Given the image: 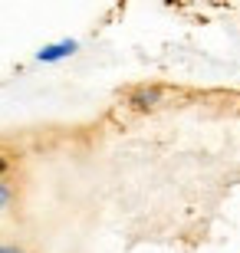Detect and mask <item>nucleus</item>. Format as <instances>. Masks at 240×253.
<instances>
[{
    "label": "nucleus",
    "instance_id": "nucleus-1",
    "mask_svg": "<svg viewBox=\"0 0 240 253\" xmlns=\"http://www.w3.org/2000/svg\"><path fill=\"white\" fill-rule=\"evenodd\" d=\"M76 53H79V40H56V43H47L37 49V63H59Z\"/></svg>",
    "mask_w": 240,
    "mask_h": 253
},
{
    "label": "nucleus",
    "instance_id": "nucleus-2",
    "mask_svg": "<svg viewBox=\"0 0 240 253\" xmlns=\"http://www.w3.org/2000/svg\"><path fill=\"white\" fill-rule=\"evenodd\" d=\"M129 105L139 109V112H148V109L161 105V89H158V85H135L129 92Z\"/></svg>",
    "mask_w": 240,
    "mask_h": 253
},
{
    "label": "nucleus",
    "instance_id": "nucleus-3",
    "mask_svg": "<svg viewBox=\"0 0 240 253\" xmlns=\"http://www.w3.org/2000/svg\"><path fill=\"white\" fill-rule=\"evenodd\" d=\"M10 204H13V184H10L7 178H0V214H3Z\"/></svg>",
    "mask_w": 240,
    "mask_h": 253
},
{
    "label": "nucleus",
    "instance_id": "nucleus-4",
    "mask_svg": "<svg viewBox=\"0 0 240 253\" xmlns=\"http://www.w3.org/2000/svg\"><path fill=\"white\" fill-rule=\"evenodd\" d=\"M0 253H27V250L17 247V244H0Z\"/></svg>",
    "mask_w": 240,
    "mask_h": 253
},
{
    "label": "nucleus",
    "instance_id": "nucleus-5",
    "mask_svg": "<svg viewBox=\"0 0 240 253\" xmlns=\"http://www.w3.org/2000/svg\"><path fill=\"white\" fill-rule=\"evenodd\" d=\"M7 171H10V158H7V155H3V151H0V178H3Z\"/></svg>",
    "mask_w": 240,
    "mask_h": 253
}]
</instances>
